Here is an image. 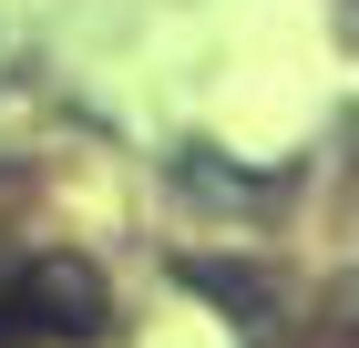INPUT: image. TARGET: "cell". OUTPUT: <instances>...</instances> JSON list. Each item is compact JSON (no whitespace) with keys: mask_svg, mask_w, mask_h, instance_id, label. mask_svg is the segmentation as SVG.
<instances>
[{"mask_svg":"<svg viewBox=\"0 0 359 348\" xmlns=\"http://www.w3.org/2000/svg\"><path fill=\"white\" fill-rule=\"evenodd\" d=\"M103 328V287L72 256H41L31 277H0V348H72Z\"/></svg>","mask_w":359,"mask_h":348,"instance_id":"6da1fadb","label":"cell"}]
</instances>
